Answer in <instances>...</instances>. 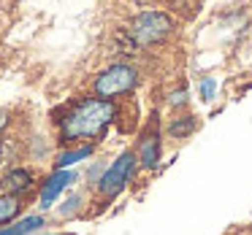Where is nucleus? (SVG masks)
<instances>
[{
	"mask_svg": "<svg viewBox=\"0 0 252 235\" xmlns=\"http://www.w3.org/2000/svg\"><path fill=\"white\" fill-rule=\"evenodd\" d=\"M114 105L109 100H79L63 119V138L76 141V138H93L114 122Z\"/></svg>",
	"mask_w": 252,
	"mask_h": 235,
	"instance_id": "1",
	"label": "nucleus"
},
{
	"mask_svg": "<svg viewBox=\"0 0 252 235\" xmlns=\"http://www.w3.org/2000/svg\"><path fill=\"white\" fill-rule=\"evenodd\" d=\"M174 30V22L163 11H141L130 22V38L136 44H158Z\"/></svg>",
	"mask_w": 252,
	"mask_h": 235,
	"instance_id": "2",
	"label": "nucleus"
},
{
	"mask_svg": "<svg viewBox=\"0 0 252 235\" xmlns=\"http://www.w3.org/2000/svg\"><path fill=\"white\" fill-rule=\"evenodd\" d=\"M138 84V73L130 65H111L95 78V92L100 98H117V95L130 92Z\"/></svg>",
	"mask_w": 252,
	"mask_h": 235,
	"instance_id": "3",
	"label": "nucleus"
},
{
	"mask_svg": "<svg viewBox=\"0 0 252 235\" xmlns=\"http://www.w3.org/2000/svg\"><path fill=\"white\" fill-rule=\"evenodd\" d=\"M133 168H136V154L122 152L120 157L109 165V170L103 173V179H100V192H103L106 197H114L117 192H122V186L127 184Z\"/></svg>",
	"mask_w": 252,
	"mask_h": 235,
	"instance_id": "4",
	"label": "nucleus"
},
{
	"mask_svg": "<svg viewBox=\"0 0 252 235\" xmlns=\"http://www.w3.org/2000/svg\"><path fill=\"white\" fill-rule=\"evenodd\" d=\"M73 179H76L73 173H65V170H57V173L52 176V179L46 181V184H44V192H41V206H44V208H49L52 203L57 200V195H60V192L65 189V186H71V184H73Z\"/></svg>",
	"mask_w": 252,
	"mask_h": 235,
	"instance_id": "5",
	"label": "nucleus"
},
{
	"mask_svg": "<svg viewBox=\"0 0 252 235\" xmlns=\"http://www.w3.org/2000/svg\"><path fill=\"white\" fill-rule=\"evenodd\" d=\"M3 184H6V189L11 192V195H17V192L30 189V184H33V176H30L28 170L17 168V170H11V173H8L6 179H3Z\"/></svg>",
	"mask_w": 252,
	"mask_h": 235,
	"instance_id": "6",
	"label": "nucleus"
},
{
	"mask_svg": "<svg viewBox=\"0 0 252 235\" xmlns=\"http://www.w3.org/2000/svg\"><path fill=\"white\" fill-rule=\"evenodd\" d=\"M38 227H44V219L41 216H25L22 222H14L11 227H3L0 235H30V233H35Z\"/></svg>",
	"mask_w": 252,
	"mask_h": 235,
	"instance_id": "7",
	"label": "nucleus"
},
{
	"mask_svg": "<svg viewBox=\"0 0 252 235\" xmlns=\"http://www.w3.org/2000/svg\"><path fill=\"white\" fill-rule=\"evenodd\" d=\"M160 159V138L158 135H147L141 143V162L144 168H155Z\"/></svg>",
	"mask_w": 252,
	"mask_h": 235,
	"instance_id": "8",
	"label": "nucleus"
},
{
	"mask_svg": "<svg viewBox=\"0 0 252 235\" xmlns=\"http://www.w3.org/2000/svg\"><path fill=\"white\" fill-rule=\"evenodd\" d=\"M17 211H19L17 195H3V197H0V224L11 222V219L17 216Z\"/></svg>",
	"mask_w": 252,
	"mask_h": 235,
	"instance_id": "9",
	"label": "nucleus"
},
{
	"mask_svg": "<svg viewBox=\"0 0 252 235\" xmlns=\"http://www.w3.org/2000/svg\"><path fill=\"white\" fill-rule=\"evenodd\" d=\"M90 154H93V146H82V149H76V152H65V154H60V157H57V168L65 170L68 165L79 162V159H87Z\"/></svg>",
	"mask_w": 252,
	"mask_h": 235,
	"instance_id": "10",
	"label": "nucleus"
},
{
	"mask_svg": "<svg viewBox=\"0 0 252 235\" xmlns=\"http://www.w3.org/2000/svg\"><path fill=\"white\" fill-rule=\"evenodd\" d=\"M192 127H195V119H192V116H182L179 122L171 125V135L182 138V135H187V132H192Z\"/></svg>",
	"mask_w": 252,
	"mask_h": 235,
	"instance_id": "11",
	"label": "nucleus"
},
{
	"mask_svg": "<svg viewBox=\"0 0 252 235\" xmlns=\"http://www.w3.org/2000/svg\"><path fill=\"white\" fill-rule=\"evenodd\" d=\"M214 89H217V81H214V78H203V81H201V98L203 100H212L214 98Z\"/></svg>",
	"mask_w": 252,
	"mask_h": 235,
	"instance_id": "12",
	"label": "nucleus"
},
{
	"mask_svg": "<svg viewBox=\"0 0 252 235\" xmlns=\"http://www.w3.org/2000/svg\"><path fill=\"white\" fill-rule=\"evenodd\" d=\"M185 100H187V92H185V89H182V92L171 95V100H168V103H171V105H179V103H185Z\"/></svg>",
	"mask_w": 252,
	"mask_h": 235,
	"instance_id": "13",
	"label": "nucleus"
},
{
	"mask_svg": "<svg viewBox=\"0 0 252 235\" xmlns=\"http://www.w3.org/2000/svg\"><path fill=\"white\" fill-rule=\"evenodd\" d=\"M8 125V116H6V111H0V130Z\"/></svg>",
	"mask_w": 252,
	"mask_h": 235,
	"instance_id": "14",
	"label": "nucleus"
}]
</instances>
